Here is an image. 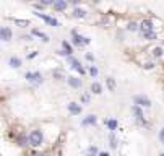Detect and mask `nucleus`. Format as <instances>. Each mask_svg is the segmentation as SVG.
<instances>
[{
	"mask_svg": "<svg viewBox=\"0 0 164 156\" xmlns=\"http://www.w3.org/2000/svg\"><path fill=\"white\" fill-rule=\"evenodd\" d=\"M89 75H91V76H98V68H96L94 65L89 67Z\"/></svg>",
	"mask_w": 164,
	"mask_h": 156,
	"instance_id": "23",
	"label": "nucleus"
},
{
	"mask_svg": "<svg viewBox=\"0 0 164 156\" xmlns=\"http://www.w3.org/2000/svg\"><path fill=\"white\" fill-rule=\"evenodd\" d=\"M91 91H93L94 94H101V93H102V86H101V83L94 81V83L91 85Z\"/></svg>",
	"mask_w": 164,
	"mask_h": 156,
	"instance_id": "16",
	"label": "nucleus"
},
{
	"mask_svg": "<svg viewBox=\"0 0 164 156\" xmlns=\"http://www.w3.org/2000/svg\"><path fill=\"white\" fill-rule=\"evenodd\" d=\"M161 156H164V153H163V155H161Z\"/></svg>",
	"mask_w": 164,
	"mask_h": 156,
	"instance_id": "34",
	"label": "nucleus"
},
{
	"mask_svg": "<svg viewBox=\"0 0 164 156\" xmlns=\"http://www.w3.org/2000/svg\"><path fill=\"white\" fill-rule=\"evenodd\" d=\"M163 143H164V140H163Z\"/></svg>",
	"mask_w": 164,
	"mask_h": 156,
	"instance_id": "35",
	"label": "nucleus"
},
{
	"mask_svg": "<svg viewBox=\"0 0 164 156\" xmlns=\"http://www.w3.org/2000/svg\"><path fill=\"white\" fill-rule=\"evenodd\" d=\"M36 16L42 18V20H44L47 24H50V26H59V21H57L55 18H50V16H47V15H44V13H36Z\"/></svg>",
	"mask_w": 164,
	"mask_h": 156,
	"instance_id": "7",
	"label": "nucleus"
},
{
	"mask_svg": "<svg viewBox=\"0 0 164 156\" xmlns=\"http://www.w3.org/2000/svg\"><path fill=\"white\" fill-rule=\"evenodd\" d=\"M54 8H55V10H59V11L65 10V8H67V0H55Z\"/></svg>",
	"mask_w": 164,
	"mask_h": 156,
	"instance_id": "13",
	"label": "nucleus"
},
{
	"mask_svg": "<svg viewBox=\"0 0 164 156\" xmlns=\"http://www.w3.org/2000/svg\"><path fill=\"white\" fill-rule=\"evenodd\" d=\"M140 29H141V33L145 34H150V33H154L153 31V23H151L150 20H143L141 21V24H140Z\"/></svg>",
	"mask_w": 164,
	"mask_h": 156,
	"instance_id": "4",
	"label": "nucleus"
},
{
	"mask_svg": "<svg viewBox=\"0 0 164 156\" xmlns=\"http://www.w3.org/2000/svg\"><path fill=\"white\" fill-rule=\"evenodd\" d=\"M88 156H99L98 155V148H96V146H91V148L88 150Z\"/></svg>",
	"mask_w": 164,
	"mask_h": 156,
	"instance_id": "22",
	"label": "nucleus"
},
{
	"mask_svg": "<svg viewBox=\"0 0 164 156\" xmlns=\"http://www.w3.org/2000/svg\"><path fill=\"white\" fill-rule=\"evenodd\" d=\"M0 38H2V41H5V42L10 41V39H11L10 28H2V29H0Z\"/></svg>",
	"mask_w": 164,
	"mask_h": 156,
	"instance_id": "9",
	"label": "nucleus"
},
{
	"mask_svg": "<svg viewBox=\"0 0 164 156\" xmlns=\"http://www.w3.org/2000/svg\"><path fill=\"white\" fill-rule=\"evenodd\" d=\"M62 47H63V51H65V54H67V56H70V54L73 52V49H72V46H70L67 41H63V42H62Z\"/></svg>",
	"mask_w": 164,
	"mask_h": 156,
	"instance_id": "17",
	"label": "nucleus"
},
{
	"mask_svg": "<svg viewBox=\"0 0 164 156\" xmlns=\"http://www.w3.org/2000/svg\"><path fill=\"white\" fill-rule=\"evenodd\" d=\"M72 36H73V42L75 44H89V38H83V36H80L77 31H73L72 33Z\"/></svg>",
	"mask_w": 164,
	"mask_h": 156,
	"instance_id": "5",
	"label": "nucleus"
},
{
	"mask_svg": "<svg viewBox=\"0 0 164 156\" xmlns=\"http://www.w3.org/2000/svg\"><path fill=\"white\" fill-rule=\"evenodd\" d=\"M133 114L136 115V119H138V122L140 124H146V122L143 120V114H141V109H140V106H133Z\"/></svg>",
	"mask_w": 164,
	"mask_h": 156,
	"instance_id": "11",
	"label": "nucleus"
},
{
	"mask_svg": "<svg viewBox=\"0 0 164 156\" xmlns=\"http://www.w3.org/2000/svg\"><path fill=\"white\" fill-rule=\"evenodd\" d=\"M41 4L42 5H50V4H52L54 5V4H55V0H41Z\"/></svg>",
	"mask_w": 164,
	"mask_h": 156,
	"instance_id": "25",
	"label": "nucleus"
},
{
	"mask_svg": "<svg viewBox=\"0 0 164 156\" xmlns=\"http://www.w3.org/2000/svg\"><path fill=\"white\" fill-rule=\"evenodd\" d=\"M96 120H98V119H96V115L91 114V115H88V117H84L81 124H83L84 127H86V125H94V124H96Z\"/></svg>",
	"mask_w": 164,
	"mask_h": 156,
	"instance_id": "12",
	"label": "nucleus"
},
{
	"mask_svg": "<svg viewBox=\"0 0 164 156\" xmlns=\"http://www.w3.org/2000/svg\"><path fill=\"white\" fill-rule=\"evenodd\" d=\"M29 143H31L33 146H39L42 143V133L41 130H33L31 133H29Z\"/></svg>",
	"mask_w": 164,
	"mask_h": 156,
	"instance_id": "1",
	"label": "nucleus"
},
{
	"mask_svg": "<svg viewBox=\"0 0 164 156\" xmlns=\"http://www.w3.org/2000/svg\"><path fill=\"white\" fill-rule=\"evenodd\" d=\"M67 81H68V85L72 88H80L81 86V80H80V78H77V76H68Z\"/></svg>",
	"mask_w": 164,
	"mask_h": 156,
	"instance_id": "10",
	"label": "nucleus"
},
{
	"mask_svg": "<svg viewBox=\"0 0 164 156\" xmlns=\"http://www.w3.org/2000/svg\"><path fill=\"white\" fill-rule=\"evenodd\" d=\"M111 146H112V148H115V146H117V143H115V137H114V135H111Z\"/></svg>",
	"mask_w": 164,
	"mask_h": 156,
	"instance_id": "26",
	"label": "nucleus"
},
{
	"mask_svg": "<svg viewBox=\"0 0 164 156\" xmlns=\"http://www.w3.org/2000/svg\"><path fill=\"white\" fill-rule=\"evenodd\" d=\"M159 138H161V140H164V128L159 132Z\"/></svg>",
	"mask_w": 164,
	"mask_h": 156,
	"instance_id": "30",
	"label": "nucleus"
},
{
	"mask_svg": "<svg viewBox=\"0 0 164 156\" xmlns=\"http://www.w3.org/2000/svg\"><path fill=\"white\" fill-rule=\"evenodd\" d=\"M106 125L109 127V130H115V128H117V120H115V119H111V120L106 122Z\"/></svg>",
	"mask_w": 164,
	"mask_h": 156,
	"instance_id": "20",
	"label": "nucleus"
},
{
	"mask_svg": "<svg viewBox=\"0 0 164 156\" xmlns=\"http://www.w3.org/2000/svg\"><path fill=\"white\" fill-rule=\"evenodd\" d=\"M15 21V24H20V26H29V21L28 20H20V18H11Z\"/></svg>",
	"mask_w": 164,
	"mask_h": 156,
	"instance_id": "19",
	"label": "nucleus"
},
{
	"mask_svg": "<svg viewBox=\"0 0 164 156\" xmlns=\"http://www.w3.org/2000/svg\"><path fill=\"white\" fill-rule=\"evenodd\" d=\"M106 83H107V86H109V90H111V91H115V81H114V78L109 76L107 80H106Z\"/></svg>",
	"mask_w": 164,
	"mask_h": 156,
	"instance_id": "21",
	"label": "nucleus"
},
{
	"mask_svg": "<svg viewBox=\"0 0 164 156\" xmlns=\"http://www.w3.org/2000/svg\"><path fill=\"white\" fill-rule=\"evenodd\" d=\"M33 34H34V36H38V38L39 39H42V41H44V42H49V36H47V34H44V33H42V31H39V29H33Z\"/></svg>",
	"mask_w": 164,
	"mask_h": 156,
	"instance_id": "14",
	"label": "nucleus"
},
{
	"mask_svg": "<svg viewBox=\"0 0 164 156\" xmlns=\"http://www.w3.org/2000/svg\"><path fill=\"white\" fill-rule=\"evenodd\" d=\"M86 59H88V60H94V56H91V54H86Z\"/></svg>",
	"mask_w": 164,
	"mask_h": 156,
	"instance_id": "29",
	"label": "nucleus"
},
{
	"mask_svg": "<svg viewBox=\"0 0 164 156\" xmlns=\"http://www.w3.org/2000/svg\"><path fill=\"white\" fill-rule=\"evenodd\" d=\"M8 63H10V67H13V68H20L21 67V59H18V57H10Z\"/></svg>",
	"mask_w": 164,
	"mask_h": 156,
	"instance_id": "15",
	"label": "nucleus"
},
{
	"mask_svg": "<svg viewBox=\"0 0 164 156\" xmlns=\"http://www.w3.org/2000/svg\"><path fill=\"white\" fill-rule=\"evenodd\" d=\"M161 54H163V51H161V49H154V56H156V57H159Z\"/></svg>",
	"mask_w": 164,
	"mask_h": 156,
	"instance_id": "28",
	"label": "nucleus"
},
{
	"mask_svg": "<svg viewBox=\"0 0 164 156\" xmlns=\"http://www.w3.org/2000/svg\"><path fill=\"white\" fill-rule=\"evenodd\" d=\"M145 38L146 39H156V34H154V33H150V34H145Z\"/></svg>",
	"mask_w": 164,
	"mask_h": 156,
	"instance_id": "27",
	"label": "nucleus"
},
{
	"mask_svg": "<svg viewBox=\"0 0 164 156\" xmlns=\"http://www.w3.org/2000/svg\"><path fill=\"white\" fill-rule=\"evenodd\" d=\"M129 29H130V31H136V29H138V24H136V23H133V21H132V23L129 24Z\"/></svg>",
	"mask_w": 164,
	"mask_h": 156,
	"instance_id": "24",
	"label": "nucleus"
},
{
	"mask_svg": "<svg viewBox=\"0 0 164 156\" xmlns=\"http://www.w3.org/2000/svg\"><path fill=\"white\" fill-rule=\"evenodd\" d=\"M133 101H135V104H136V106H140V108H150V106H151L150 98H146V96H135V98H133Z\"/></svg>",
	"mask_w": 164,
	"mask_h": 156,
	"instance_id": "3",
	"label": "nucleus"
},
{
	"mask_svg": "<svg viewBox=\"0 0 164 156\" xmlns=\"http://www.w3.org/2000/svg\"><path fill=\"white\" fill-rule=\"evenodd\" d=\"M70 4H78V2H80V0H68Z\"/></svg>",
	"mask_w": 164,
	"mask_h": 156,
	"instance_id": "32",
	"label": "nucleus"
},
{
	"mask_svg": "<svg viewBox=\"0 0 164 156\" xmlns=\"http://www.w3.org/2000/svg\"><path fill=\"white\" fill-rule=\"evenodd\" d=\"M68 111H70V114H73V115H80L81 114V106L78 103H70Z\"/></svg>",
	"mask_w": 164,
	"mask_h": 156,
	"instance_id": "8",
	"label": "nucleus"
},
{
	"mask_svg": "<svg viewBox=\"0 0 164 156\" xmlns=\"http://www.w3.org/2000/svg\"><path fill=\"white\" fill-rule=\"evenodd\" d=\"M34 156H44V155H42V153H36Z\"/></svg>",
	"mask_w": 164,
	"mask_h": 156,
	"instance_id": "33",
	"label": "nucleus"
},
{
	"mask_svg": "<svg viewBox=\"0 0 164 156\" xmlns=\"http://www.w3.org/2000/svg\"><path fill=\"white\" fill-rule=\"evenodd\" d=\"M84 15H86V11L81 10V8H75V10H73V16L75 18H83Z\"/></svg>",
	"mask_w": 164,
	"mask_h": 156,
	"instance_id": "18",
	"label": "nucleus"
},
{
	"mask_svg": "<svg viewBox=\"0 0 164 156\" xmlns=\"http://www.w3.org/2000/svg\"><path fill=\"white\" fill-rule=\"evenodd\" d=\"M26 80L33 85H41L42 83V75L39 72H33V73H26Z\"/></svg>",
	"mask_w": 164,
	"mask_h": 156,
	"instance_id": "2",
	"label": "nucleus"
},
{
	"mask_svg": "<svg viewBox=\"0 0 164 156\" xmlns=\"http://www.w3.org/2000/svg\"><path fill=\"white\" fill-rule=\"evenodd\" d=\"M99 156H109V153H106V151H102V153H99Z\"/></svg>",
	"mask_w": 164,
	"mask_h": 156,
	"instance_id": "31",
	"label": "nucleus"
},
{
	"mask_svg": "<svg viewBox=\"0 0 164 156\" xmlns=\"http://www.w3.org/2000/svg\"><path fill=\"white\" fill-rule=\"evenodd\" d=\"M68 62L72 63V67H73V68L77 70V72H80V75H84V68L81 67V63L78 62V60L75 59V57H68Z\"/></svg>",
	"mask_w": 164,
	"mask_h": 156,
	"instance_id": "6",
	"label": "nucleus"
}]
</instances>
